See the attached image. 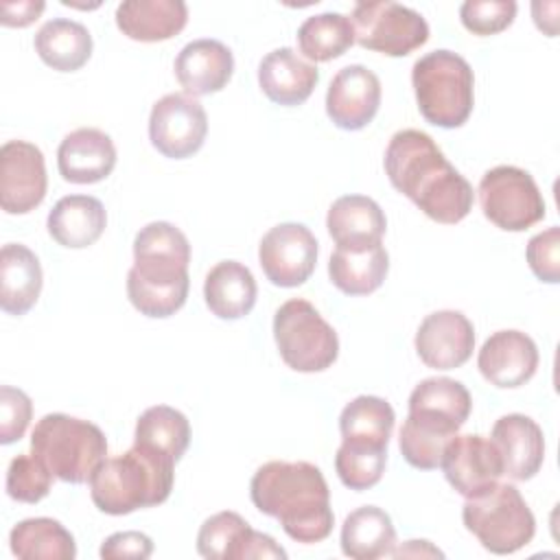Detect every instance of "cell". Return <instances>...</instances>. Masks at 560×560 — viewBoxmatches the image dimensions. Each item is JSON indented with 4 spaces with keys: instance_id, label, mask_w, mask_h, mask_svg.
Here are the masks:
<instances>
[{
    "instance_id": "1",
    "label": "cell",
    "mask_w": 560,
    "mask_h": 560,
    "mask_svg": "<svg viewBox=\"0 0 560 560\" xmlns=\"http://www.w3.org/2000/svg\"><path fill=\"white\" fill-rule=\"evenodd\" d=\"M389 184L409 197L429 219L453 225L472 210L470 182L444 158L433 138L420 129H400L385 149Z\"/></svg>"
},
{
    "instance_id": "2",
    "label": "cell",
    "mask_w": 560,
    "mask_h": 560,
    "mask_svg": "<svg viewBox=\"0 0 560 560\" xmlns=\"http://www.w3.org/2000/svg\"><path fill=\"white\" fill-rule=\"evenodd\" d=\"M249 497L262 514L278 518L295 542H322L332 532L330 490L322 470L311 462L262 464L249 481Z\"/></svg>"
},
{
    "instance_id": "3",
    "label": "cell",
    "mask_w": 560,
    "mask_h": 560,
    "mask_svg": "<svg viewBox=\"0 0 560 560\" xmlns=\"http://www.w3.org/2000/svg\"><path fill=\"white\" fill-rule=\"evenodd\" d=\"M190 243L168 221L140 228L133 238V267L127 273V298L147 317H171L188 298Z\"/></svg>"
},
{
    "instance_id": "4",
    "label": "cell",
    "mask_w": 560,
    "mask_h": 560,
    "mask_svg": "<svg viewBox=\"0 0 560 560\" xmlns=\"http://www.w3.org/2000/svg\"><path fill=\"white\" fill-rule=\"evenodd\" d=\"M175 459L133 444L127 453L107 457L90 477L92 503L112 516L153 508L171 497Z\"/></svg>"
},
{
    "instance_id": "5",
    "label": "cell",
    "mask_w": 560,
    "mask_h": 560,
    "mask_svg": "<svg viewBox=\"0 0 560 560\" xmlns=\"http://www.w3.org/2000/svg\"><path fill=\"white\" fill-rule=\"evenodd\" d=\"M31 453L66 483H85L107 459V438L90 420L46 413L31 433Z\"/></svg>"
},
{
    "instance_id": "6",
    "label": "cell",
    "mask_w": 560,
    "mask_h": 560,
    "mask_svg": "<svg viewBox=\"0 0 560 560\" xmlns=\"http://www.w3.org/2000/svg\"><path fill=\"white\" fill-rule=\"evenodd\" d=\"M418 109L427 122L462 127L475 105V74L468 61L446 48L422 55L411 68Z\"/></svg>"
},
{
    "instance_id": "7",
    "label": "cell",
    "mask_w": 560,
    "mask_h": 560,
    "mask_svg": "<svg viewBox=\"0 0 560 560\" xmlns=\"http://www.w3.org/2000/svg\"><path fill=\"white\" fill-rule=\"evenodd\" d=\"M462 521L481 547L497 556L523 549L536 534V518L512 483H494L483 494L466 499Z\"/></svg>"
},
{
    "instance_id": "8",
    "label": "cell",
    "mask_w": 560,
    "mask_h": 560,
    "mask_svg": "<svg viewBox=\"0 0 560 560\" xmlns=\"http://www.w3.org/2000/svg\"><path fill=\"white\" fill-rule=\"evenodd\" d=\"M273 339L282 361L304 374L328 370L339 354L335 328L302 298L287 300L273 315Z\"/></svg>"
},
{
    "instance_id": "9",
    "label": "cell",
    "mask_w": 560,
    "mask_h": 560,
    "mask_svg": "<svg viewBox=\"0 0 560 560\" xmlns=\"http://www.w3.org/2000/svg\"><path fill=\"white\" fill-rule=\"evenodd\" d=\"M483 217L505 232H523L545 219V199L534 177L510 164L494 166L479 182Z\"/></svg>"
},
{
    "instance_id": "10",
    "label": "cell",
    "mask_w": 560,
    "mask_h": 560,
    "mask_svg": "<svg viewBox=\"0 0 560 560\" xmlns=\"http://www.w3.org/2000/svg\"><path fill=\"white\" fill-rule=\"evenodd\" d=\"M350 22L361 48L387 57H405L429 39L427 20L418 11L389 0L357 2Z\"/></svg>"
},
{
    "instance_id": "11",
    "label": "cell",
    "mask_w": 560,
    "mask_h": 560,
    "mask_svg": "<svg viewBox=\"0 0 560 560\" xmlns=\"http://www.w3.org/2000/svg\"><path fill=\"white\" fill-rule=\"evenodd\" d=\"M208 116L199 101L173 92L153 103L149 114V140L171 160H184L203 147Z\"/></svg>"
},
{
    "instance_id": "12",
    "label": "cell",
    "mask_w": 560,
    "mask_h": 560,
    "mask_svg": "<svg viewBox=\"0 0 560 560\" xmlns=\"http://www.w3.org/2000/svg\"><path fill=\"white\" fill-rule=\"evenodd\" d=\"M258 260L276 287L304 284L317 265V238L302 223L273 225L258 245Z\"/></svg>"
},
{
    "instance_id": "13",
    "label": "cell",
    "mask_w": 560,
    "mask_h": 560,
    "mask_svg": "<svg viewBox=\"0 0 560 560\" xmlns=\"http://www.w3.org/2000/svg\"><path fill=\"white\" fill-rule=\"evenodd\" d=\"M48 188L44 153L26 140H9L0 149V206L7 214L35 210Z\"/></svg>"
},
{
    "instance_id": "14",
    "label": "cell",
    "mask_w": 560,
    "mask_h": 560,
    "mask_svg": "<svg viewBox=\"0 0 560 560\" xmlns=\"http://www.w3.org/2000/svg\"><path fill=\"white\" fill-rule=\"evenodd\" d=\"M197 551L208 560H254V558H287V551L236 512H217L203 521L197 534Z\"/></svg>"
},
{
    "instance_id": "15",
    "label": "cell",
    "mask_w": 560,
    "mask_h": 560,
    "mask_svg": "<svg viewBox=\"0 0 560 560\" xmlns=\"http://www.w3.org/2000/svg\"><path fill=\"white\" fill-rule=\"evenodd\" d=\"M440 468L446 481L466 499L479 497L499 483L503 475L501 455L492 440L479 433L455 435L442 455Z\"/></svg>"
},
{
    "instance_id": "16",
    "label": "cell",
    "mask_w": 560,
    "mask_h": 560,
    "mask_svg": "<svg viewBox=\"0 0 560 560\" xmlns=\"http://www.w3.org/2000/svg\"><path fill=\"white\" fill-rule=\"evenodd\" d=\"M381 105L378 77L361 66L352 63L341 68L326 92V114L335 127L346 131H359L368 127Z\"/></svg>"
},
{
    "instance_id": "17",
    "label": "cell",
    "mask_w": 560,
    "mask_h": 560,
    "mask_svg": "<svg viewBox=\"0 0 560 560\" xmlns=\"http://www.w3.org/2000/svg\"><path fill=\"white\" fill-rule=\"evenodd\" d=\"M413 343L427 368L455 370L475 350V328L462 311H435L422 319Z\"/></svg>"
},
{
    "instance_id": "18",
    "label": "cell",
    "mask_w": 560,
    "mask_h": 560,
    "mask_svg": "<svg viewBox=\"0 0 560 560\" xmlns=\"http://www.w3.org/2000/svg\"><path fill=\"white\" fill-rule=\"evenodd\" d=\"M477 368L490 385L514 389L536 374L538 348L521 330H497L483 341L477 354Z\"/></svg>"
},
{
    "instance_id": "19",
    "label": "cell",
    "mask_w": 560,
    "mask_h": 560,
    "mask_svg": "<svg viewBox=\"0 0 560 560\" xmlns=\"http://www.w3.org/2000/svg\"><path fill=\"white\" fill-rule=\"evenodd\" d=\"M490 440L494 442L503 475L514 481L532 479L545 459V435L536 420L523 413L501 416L494 427Z\"/></svg>"
},
{
    "instance_id": "20",
    "label": "cell",
    "mask_w": 560,
    "mask_h": 560,
    "mask_svg": "<svg viewBox=\"0 0 560 560\" xmlns=\"http://www.w3.org/2000/svg\"><path fill=\"white\" fill-rule=\"evenodd\" d=\"M173 70L188 96H206L228 85L234 72V57L219 39H192L177 52Z\"/></svg>"
},
{
    "instance_id": "21",
    "label": "cell",
    "mask_w": 560,
    "mask_h": 560,
    "mask_svg": "<svg viewBox=\"0 0 560 560\" xmlns=\"http://www.w3.org/2000/svg\"><path fill=\"white\" fill-rule=\"evenodd\" d=\"M116 166V147L112 138L96 127L70 131L57 149L59 175L70 184H96Z\"/></svg>"
},
{
    "instance_id": "22",
    "label": "cell",
    "mask_w": 560,
    "mask_h": 560,
    "mask_svg": "<svg viewBox=\"0 0 560 560\" xmlns=\"http://www.w3.org/2000/svg\"><path fill=\"white\" fill-rule=\"evenodd\" d=\"M317 81V68L289 46L267 52L258 63V85L276 105H302L313 94Z\"/></svg>"
},
{
    "instance_id": "23",
    "label": "cell",
    "mask_w": 560,
    "mask_h": 560,
    "mask_svg": "<svg viewBox=\"0 0 560 560\" xmlns=\"http://www.w3.org/2000/svg\"><path fill=\"white\" fill-rule=\"evenodd\" d=\"M107 225L105 206L90 195L61 197L48 212L46 228L52 241L68 249L94 245Z\"/></svg>"
},
{
    "instance_id": "24",
    "label": "cell",
    "mask_w": 560,
    "mask_h": 560,
    "mask_svg": "<svg viewBox=\"0 0 560 560\" xmlns=\"http://www.w3.org/2000/svg\"><path fill=\"white\" fill-rule=\"evenodd\" d=\"M326 228L337 247H370L381 243L387 219L374 199L365 195H343L328 208Z\"/></svg>"
},
{
    "instance_id": "25",
    "label": "cell",
    "mask_w": 560,
    "mask_h": 560,
    "mask_svg": "<svg viewBox=\"0 0 560 560\" xmlns=\"http://www.w3.org/2000/svg\"><path fill=\"white\" fill-rule=\"evenodd\" d=\"M188 22L182 0H125L116 7V26L136 42H164L175 37Z\"/></svg>"
},
{
    "instance_id": "26",
    "label": "cell",
    "mask_w": 560,
    "mask_h": 560,
    "mask_svg": "<svg viewBox=\"0 0 560 560\" xmlns=\"http://www.w3.org/2000/svg\"><path fill=\"white\" fill-rule=\"evenodd\" d=\"M42 293V265L22 243H7L0 252V308L7 315L28 313Z\"/></svg>"
},
{
    "instance_id": "27",
    "label": "cell",
    "mask_w": 560,
    "mask_h": 560,
    "mask_svg": "<svg viewBox=\"0 0 560 560\" xmlns=\"http://www.w3.org/2000/svg\"><path fill=\"white\" fill-rule=\"evenodd\" d=\"M258 287L254 273L238 260L217 262L203 282L206 306L219 319H241L256 304Z\"/></svg>"
},
{
    "instance_id": "28",
    "label": "cell",
    "mask_w": 560,
    "mask_h": 560,
    "mask_svg": "<svg viewBox=\"0 0 560 560\" xmlns=\"http://www.w3.org/2000/svg\"><path fill=\"white\" fill-rule=\"evenodd\" d=\"M389 271V256L383 243L370 247H335L328 260L330 282L346 295L376 291Z\"/></svg>"
},
{
    "instance_id": "29",
    "label": "cell",
    "mask_w": 560,
    "mask_h": 560,
    "mask_svg": "<svg viewBox=\"0 0 560 560\" xmlns=\"http://www.w3.org/2000/svg\"><path fill=\"white\" fill-rule=\"evenodd\" d=\"M457 431L459 427L444 418L424 411H409L398 433V446L409 466L418 470H433L440 466L444 448Z\"/></svg>"
},
{
    "instance_id": "30",
    "label": "cell",
    "mask_w": 560,
    "mask_h": 560,
    "mask_svg": "<svg viewBox=\"0 0 560 560\" xmlns=\"http://www.w3.org/2000/svg\"><path fill=\"white\" fill-rule=\"evenodd\" d=\"M341 551L354 560H376L392 556L396 529L389 514L376 505H363L350 512L341 525Z\"/></svg>"
},
{
    "instance_id": "31",
    "label": "cell",
    "mask_w": 560,
    "mask_h": 560,
    "mask_svg": "<svg viewBox=\"0 0 560 560\" xmlns=\"http://www.w3.org/2000/svg\"><path fill=\"white\" fill-rule=\"evenodd\" d=\"M33 46L39 59L52 70L74 72L83 68L92 55V35L81 22L55 18L42 24Z\"/></svg>"
},
{
    "instance_id": "32",
    "label": "cell",
    "mask_w": 560,
    "mask_h": 560,
    "mask_svg": "<svg viewBox=\"0 0 560 560\" xmlns=\"http://www.w3.org/2000/svg\"><path fill=\"white\" fill-rule=\"evenodd\" d=\"M396 416L392 405L378 396H357L339 416L341 442L359 448L387 451Z\"/></svg>"
},
{
    "instance_id": "33",
    "label": "cell",
    "mask_w": 560,
    "mask_h": 560,
    "mask_svg": "<svg viewBox=\"0 0 560 560\" xmlns=\"http://www.w3.org/2000/svg\"><path fill=\"white\" fill-rule=\"evenodd\" d=\"M9 547L22 560H72L77 556L74 536L48 516L20 521L9 534Z\"/></svg>"
},
{
    "instance_id": "34",
    "label": "cell",
    "mask_w": 560,
    "mask_h": 560,
    "mask_svg": "<svg viewBox=\"0 0 560 560\" xmlns=\"http://www.w3.org/2000/svg\"><path fill=\"white\" fill-rule=\"evenodd\" d=\"M133 444L160 451L179 462L190 444L188 418L168 405H155L140 413L136 422Z\"/></svg>"
},
{
    "instance_id": "35",
    "label": "cell",
    "mask_w": 560,
    "mask_h": 560,
    "mask_svg": "<svg viewBox=\"0 0 560 560\" xmlns=\"http://www.w3.org/2000/svg\"><path fill=\"white\" fill-rule=\"evenodd\" d=\"M354 44V28L343 13L311 15L298 28L300 52L308 61H330L341 57Z\"/></svg>"
},
{
    "instance_id": "36",
    "label": "cell",
    "mask_w": 560,
    "mask_h": 560,
    "mask_svg": "<svg viewBox=\"0 0 560 560\" xmlns=\"http://www.w3.org/2000/svg\"><path fill=\"white\" fill-rule=\"evenodd\" d=\"M472 409L468 389L448 376H431L420 381L409 396V411H427L440 416L455 427H464Z\"/></svg>"
},
{
    "instance_id": "37",
    "label": "cell",
    "mask_w": 560,
    "mask_h": 560,
    "mask_svg": "<svg viewBox=\"0 0 560 560\" xmlns=\"http://www.w3.org/2000/svg\"><path fill=\"white\" fill-rule=\"evenodd\" d=\"M385 462L387 451L383 448H359L341 442L335 455V470L346 488L361 492L374 488L381 481Z\"/></svg>"
},
{
    "instance_id": "38",
    "label": "cell",
    "mask_w": 560,
    "mask_h": 560,
    "mask_svg": "<svg viewBox=\"0 0 560 560\" xmlns=\"http://www.w3.org/2000/svg\"><path fill=\"white\" fill-rule=\"evenodd\" d=\"M52 472L31 453H22L9 462L7 494L20 503L42 501L52 486Z\"/></svg>"
},
{
    "instance_id": "39",
    "label": "cell",
    "mask_w": 560,
    "mask_h": 560,
    "mask_svg": "<svg viewBox=\"0 0 560 560\" xmlns=\"http://www.w3.org/2000/svg\"><path fill=\"white\" fill-rule=\"evenodd\" d=\"M516 18L514 0H468L459 7V20L472 35H497Z\"/></svg>"
},
{
    "instance_id": "40",
    "label": "cell",
    "mask_w": 560,
    "mask_h": 560,
    "mask_svg": "<svg viewBox=\"0 0 560 560\" xmlns=\"http://www.w3.org/2000/svg\"><path fill=\"white\" fill-rule=\"evenodd\" d=\"M527 265L540 282L556 284L560 280V230L556 225L529 238L525 249Z\"/></svg>"
},
{
    "instance_id": "41",
    "label": "cell",
    "mask_w": 560,
    "mask_h": 560,
    "mask_svg": "<svg viewBox=\"0 0 560 560\" xmlns=\"http://www.w3.org/2000/svg\"><path fill=\"white\" fill-rule=\"evenodd\" d=\"M33 416L31 398L11 385L0 387V442L13 444L18 442Z\"/></svg>"
},
{
    "instance_id": "42",
    "label": "cell",
    "mask_w": 560,
    "mask_h": 560,
    "mask_svg": "<svg viewBox=\"0 0 560 560\" xmlns=\"http://www.w3.org/2000/svg\"><path fill=\"white\" fill-rule=\"evenodd\" d=\"M98 553L101 558H107V560H116V558L144 560L153 553V540L142 532H116L103 540Z\"/></svg>"
},
{
    "instance_id": "43",
    "label": "cell",
    "mask_w": 560,
    "mask_h": 560,
    "mask_svg": "<svg viewBox=\"0 0 560 560\" xmlns=\"http://www.w3.org/2000/svg\"><path fill=\"white\" fill-rule=\"evenodd\" d=\"M44 2H4L2 4V24L4 26H18V28H22V26H28V24H33L37 18H39V13L44 11Z\"/></svg>"
},
{
    "instance_id": "44",
    "label": "cell",
    "mask_w": 560,
    "mask_h": 560,
    "mask_svg": "<svg viewBox=\"0 0 560 560\" xmlns=\"http://www.w3.org/2000/svg\"><path fill=\"white\" fill-rule=\"evenodd\" d=\"M394 558H405V556H433V558H444L440 549H435L429 540H407V545L398 547L392 551Z\"/></svg>"
}]
</instances>
